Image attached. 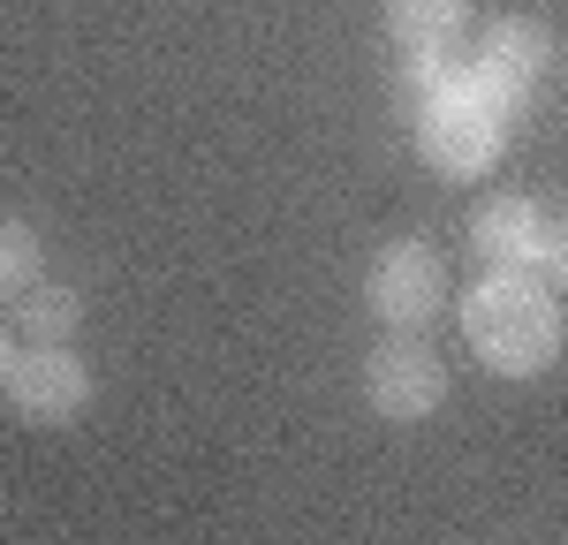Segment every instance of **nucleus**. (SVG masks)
Returning a JSON list of instances; mask_svg holds the SVG:
<instances>
[{
    "mask_svg": "<svg viewBox=\"0 0 568 545\" xmlns=\"http://www.w3.org/2000/svg\"><path fill=\"white\" fill-rule=\"evenodd\" d=\"M500 122H508V114H500V106L470 84V69H463L455 84H439L433 99H417V152H425L447 182H470L500 160Z\"/></svg>",
    "mask_w": 568,
    "mask_h": 545,
    "instance_id": "f03ea898",
    "label": "nucleus"
},
{
    "mask_svg": "<svg viewBox=\"0 0 568 545\" xmlns=\"http://www.w3.org/2000/svg\"><path fill=\"white\" fill-rule=\"evenodd\" d=\"M364 296H372V311L387 318L394 333H417V326L447 304L439 250H425V243H387V250L372 258V272H364Z\"/></svg>",
    "mask_w": 568,
    "mask_h": 545,
    "instance_id": "7ed1b4c3",
    "label": "nucleus"
},
{
    "mask_svg": "<svg viewBox=\"0 0 568 545\" xmlns=\"http://www.w3.org/2000/svg\"><path fill=\"white\" fill-rule=\"evenodd\" d=\"M470 243H478V258L493 272H538L546 243H554V220L530 197H493L478 220H470Z\"/></svg>",
    "mask_w": 568,
    "mask_h": 545,
    "instance_id": "0eeeda50",
    "label": "nucleus"
},
{
    "mask_svg": "<svg viewBox=\"0 0 568 545\" xmlns=\"http://www.w3.org/2000/svg\"><path fill=\"white\" fill-rule=\"evenodd\" d=\"M8 371H16V341H8V326H0V387H8Z\"/></svg>",
    "mask_w": 568,
    "mask_h": 545,
    "instance_id": "ddd939ff",
    "label": "nucleus"
},
{
    "mask_svg": "<svg viewBox=\"0 0 568 545\" xmlns=\"http://www.w3.org/2000/svg\"><path fill=\"white\" fill-rule=\"evenodd\" d=\"M470 23V0H387V31L402 39V53H455Z\"/></svg>",
    "mask_w": 568,
    "mask_h": 545,
    "instance_id": "6e6552de",
    "label": "nucleus"
},
{
    "mask_svg": "<svg viewBox=\"0 0 568 545\" xmlns=\"http://www.w3.org/2000/svg\"><path fill=\"white\" fill-rule=\"evenodd\" d=\"M538 272L568 288V227H554V243H546V258H538Z\"/></svg>",
    "mask_w": 568,
    "mask_h": 545,
    "instance_id": "f8f14e48",
    "label": "nucleus"
},
{
    "mask_svg": "<svg viewBox=\"0 0 568 545\" xmlns=\"http://www.w3.org/2000/svg\"><path fill=\"white\" fill-rule=\"evenodd\" d=\"M16 318H23V333L31 341H69L77 333V318H84V296L69 288V280H31L23 296H16Z\"/></svg>",
    "mask_w": 568,
    "mask_h": 545,
    "instance_id": "1a4fd4ad",
    "label": "nucleus"
},
{
    "mask_svg": "<svg viewBox=\"0 0 568 545\" xmlns=\"http://www.w3.org/2000/svg\"><path fill=\"white\" fill-rule=\"evenodd\" d=\"M364 402L394 417V424H417V417H433L447 402V371L425 341H379L372 363H364Z\"/></svg>",
    "mask_w": 568,
    "mask_h": 545,
    "instance_id": "20e7f679",
    "label": "nucleus"
},
{
    "mask_svg": "<svg viewBox=\"0 0 568 545\" xmlns=\"http://www.w3.org/2000/svg\"><path fill=\"white\" fill-rule=\"evenodd\" d=\"M463 61L455 53H402V99H433L439 84H455Z\"/></svg>",
    "mask_w": 568,
    "mask_h": 545,
    "instance_id": "9b49d317",
    "label": "nucleus"
},
{
    "mask_svg": "<svg viewBox=\"0 0 568 545\" xmlns=\"http://www.w3.org/2000/svg\"><path fill=\"white\" fill-rule=\"evenodd\" d=\"M39 235L23 220H0V296H23L31 280H39Z\"/></svg>",
    "mask_w": 568,
    "mask_h": 545,
    "instance_id": "9d476101",
    "label": "nucleus"
},
{
    "mask_svg": "<svg viewBox=\"0 0 568 545\" xmlns=\"http://www.w3.org/2000/svg\"><path fill=\"white\" fill-rule=\"evenodd\" d=\"M8 402H16V417H31V424H69V417H84V402H91L84 357L61 349V341H39L31 357H16V371H8Z\"/></svg>",
    "mask_w": 568,
    "mask_h": 545,
    "instance_id": "39448f33",
    "label": "nucleus"
},
{
    "mask_svg": "<svg viewBox=\"0 0 568 545\" xmlns=\"http://www.w3.org/2000/svg\"><path fill=\"white\" fill-rule=\"evenodd\" d=\"M546 69H554V39L538 23H493L478 61H470V84L508 114V106H530V91L546 84Z\"/></svg>",
    "mask_w": 568,
    "mask_h": 545,
    "instance_id": "423d86ee",
    "label": "nucleus"
},
{
    "mask_svg": "<svg viewBox=\"0 0 568 545\" xmlns=\"http://www.w3.org/2000/svg\"><path fill=\"white\" fill-rule=\"evenodd\" d=\"M463 333L500 379H530L561 357V304L546 280L530 272H493L470 288V311H463Z\"/></svg>",
    "mask_w": 568,
    "mask_h": 545,
    "instance_id": "f257e3e1",
    "label": "nucleus"
}]
</instances>
